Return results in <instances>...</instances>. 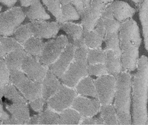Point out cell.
Segmentation results:
<instances>
[{"label":"cell","instance_id":"obj_1","mask_svg":"<svg viewBox=\"0 0 148 125\" xmlns=\"http://www.w3.org/2000/svg\"><path fill=\"white\" fill-rule=\"evenodd\" d=\"M132 124H148V57L141 56L133 76L132 88Z\"/></svg>","mask_w":148,"mask_h":125},{"label":"cell","instance_id":"obj_2","mask_svg":"<svg viewBox=\"0 0 148 125\" xmlns=\"http://www.w3.org/2000/svg\"><path fill=\"white\" fill-rule=\"evenodd\" d=\"M119 35L123 71H134L137 68L139 49L142 41L139 26L133 19H128L121 23Z\"/></svg>","mask_w":148,"mask_h":125},{"label":"cell","instance_id":"obj_3","mask_svg":"<svg viewBox=\"0 0 148 125\" xmlns=\"http://www.w3.org/2000/svg\"><path fill=\"white\" fill-rule=\"evenodd\" d=\"M132 79L128 72H121L116 76V87L114 106L116 110L119 124H132L131 97Z\"/></svg>","mask_w":148,"mask_h":125},{"label":"cell","instance_id":"obj_4","mask_svg":"<svg viewBox=\"0 0 148 125\" xmlns=\"http://www.w3.org/2000/svg\"><path fill=\"white\" fill-rule=\"evenodd\" d=\"M10 82L18 89L28 102L42 96V83L31 80L22 70H10Z\"/></svg>","mask_w":148,"mask_h":125},{"label":"cell","instance_id":"obj_5","mask_svg":"<svg viewBox=\"0 0 148 125\" xmlns=\"http://www.w3.org/2000/svg\"><path fill=\"white\" fill-rule=\"evenodd\" d=\"M26 15L20 6H14L0 15V33L3 36L10 37L25 20Z\"/></svg>","mask_w":148,"mask_h":125},{"label":"cell","instance_id":"obj_6","mask_svg":"<svg viewBox=\"0 0 148 125\" xmlns=\"http://www.w3.org/2000/svg\"><path fill=\"white\" fill-rule=\"evenodd\" d=\"M101 17L104 21L106 30L105 50H112L117 55L121 57V52L119 35L121 22L115 19L112 15H108Z\"/></svg>","mask_w":148,"mask_h":125},{"label":"cell","instance_id":"obj_7","mask_svg":"<svg viewBox=\"0 0 148 125\" xmlns=\"http://www.w3.org/2000/svg\"><path fill=\"white\" fill-rule=\"evenodd\" d=\"M94 81L97 94V100L101 105L112 104L114 99L116 77L113 75L106 74L98 77Z\"/></svg>","mask_w":148,"mask_h":125},{"label":"cell","instance_id":"obj_8","mask_svg":"<svg viewBox=\"0 0 148 125\" xmlns=\"http://www.w3.org/2000/svg\"><path fill=\"white\" fill-rule=\"evenodd\" d=\"M68 43V38L64 35L47 41L45 43L42 53L39 57L40 61L50 66L59 58Z\"/></svg>","mask_w":148,"mask_h":125},{"label":"cell","instance_id":"obj_9","mask_svg":"<svg viewBox=\"0 0 148 125\" xmlns=\"http://www.w3.org/2000/svg\"><path fill=\"white\" fill-rule=\"evenodd\" d=\"M77 95L75 88L62 84L59 91L47 102V105L51 110L59 113L71 107Z\"/></svg>","mask_w":148,"mask_h":125},{"label":"cell","instance_id":"obj_10","mask_svg":"<svg viewBox=\"0 0 148 125\" xmlns=\"http://www.w3.org/2000/svg\"><path fill=\"white\" fill-rule=\"evenodd\" d=\"M87 61L75 59L69 68L60 79L63 84L75 88L78 83L88 75Z\"/></svg>","mask_w":148,"mask_h":125},{"label":"cell","instance_id":"obj_11","mask_svg":"<svg viewBox=\"0 0 148 125\" xmlns=\"http://www.w3.org/2000/svg\"><path fill=\"white\" fill-rule=\"evenodd\" d=\"M49 66L40 61L39 57L27 55L22 63V71L34 81L42 83L45 78Z\"/></svg>","mask_w":148,"mask_h":125},{"label":"cell","instance_id":"obj_12","mask_svg":"<svg viewBox=\"0 0 148 125\" xmlns=\"http://www.w3.org/2000/svg\"><path fill=\"white\" fill-rule=\"evenodd\" d=\"M114 0H93L82 17V24L84 28L92 30L101 18L103 10Z\"/></svg>","mask_w":148,"mask_h":125},{"label":"cell","instance_id":"obj_13","mask_svg":"<svg viewBox=\"0 0 148 125\" xmlns=\"http://www.w3.org/2000/svg\"><path fill=\"white\" fill-rule=\"evenodd\" d=\"M29 24L33 36L41 39H49L56 37L60 30V23L57 21L47 22L43 20H33Z\"/></svg>","mask_w":148,"mask_h":125},{"label":"cell","instance_id":"obj_14","mask_svg":"<svg viewBox=\"0 0 148 125\" xmlns=\"http://www.w3.org/2000/svg\"><path fill=\"white\" fill-rule=\"evenodd\" d=\"M76 48L73 44L69 42L56 61L49 66V69L59 79L69 68L75 58Z\"/></svg>","mask_w":148,"mask_h":125},{"label":"cell","instance_id":"obj_15","mask_svg":"<svg viewBox=\"0 0 148 125\" xmlns=\"http://www.w3.org/2000/svg\"><path fill=\"white\" fill-rule=\"evenodd\" d=\"M101 107V104L97 98L93 100L79 95L76 96L71 107L75 108L82 116L94 117L99 113Z\"/></svg>","mask_w":148,"mask_h":125},{"label":"cell","instance_id":"obj_16","mask_svg":"<svg viewBox=\"0 0 148 125\" xmlns=\"http://www.w3.org/2000/svg\"><path fill=\"white\" fill-rule=\"evenodd\" d=\"M105 34L106 30L104 21L101 17L92 30H88L84 28L83 37L88 48L98 49L101 48L102 41L104 40Z\"/></svg>","mask_w":148,"mask_h":125},{"label":"cell","instance_id":"obj_17","mask_svg":"<svg viewBox=\"0 0 148 125\" xmlns=\"http://www.w3.org/2000/svg\"><path fill=\"white\" fill-rule=\"evenodd\" d=\"M115 19L120 22H123L128 19L132 18L136 14V9L122 1H113L106 6Z\"/></svg>","mask_w":148,"mask_h":125},{"label":"cell","instance_id":"obj_18","mask_svg":"<svg viewBox=\"0 0 148 125\" xmlns=\"http://www.w3.org/2000/svg\"><path fill=\"white\" fill-rule=\"evenodd\" d=\"M50 69L42 82V97L47 102L59 91L62 84Z\"/></svg>","mask_w":148,"mask_h":125},{"label":"cell","instance_id":"obj_19","mask_svg":"<svg viewBox=\"0 0 148 125\" xmlns=\"http://www.w3.org/2000/svg\"><path fill=\"white\" fill-rule=\"evenodd\" d=\"M6 108L21 124H26L29 119L30 113L27 103L6 104Z\"/></svg>","mask_w":148,"mask_h":125},{"label":"cell","instance_id":"obj_20","mask_svg":"<svg viewBox=\"0 0 148 125\" xmlns=\"http://www.w3.org/2000/svg\"><path fill=\"white\" fill-rule=\"evenodd\" d=\"M105 50V49H104ZM106 52V66L108 74L116 76L123 72L121 57L117 55L112 50H105Z\"/></svg>","mask_w":148,"mask_h":125},{"label":"cell","instance_id":"obj_21","mask_svg":"<svg viewBox=\"0 0 148 125\" xmlns=\"http://www.w3.org/2000/svg\"><path fill=\"white\" fill-rule=\"evenodd\" d=\"M24 12L26 17L31 21L49 20L50 16L47 14L45 9L40 2V0H35L28 7H25Z\"/></svg>","mask_w":148,"mask_h":125},{"label":"cell","instance_id":"obj_22","mask_svg":"<svg viewBox=\"0 0 148 125\" xmlns=\"http://www.w3.org/2000/svg\"><path fill=\"white\" fill-rule=\"evenodd\" d=\"M27 54L24 49H17L8 53L4 58L9 70H22V63Z\"/></svg>","mask_w":148,"mask_h":125},{"label":"cell","instance_id":"obj_23","mask_svg":"<svg viewBox=\"0 0 148 125\" xmlns=\"http://www.w3.org/2000/svg\"><path fill=\"white\" fill-rule=\"evenodd\" d=\"M77 93L82 96H88L97 99L95 81L89 75L85 77L80 81L75 87Z\"/></svg>","mask_w":148,"mask_h":125},{"label":"cell","instance_id":"obj_24","mask_svg":"<svg viewBox=\"0 0 148 125\" xmlns=\"http://www.w3.org/2000/svg\"><path fill=\"white\" fill-rule=\"evenodd\" d=\"M81 17V15L69 0L61 3L60 18L58 21L59 23L71 21H77Z\"/></svg>","mask_w":148,"mask_h":125},{"label":"cell","instance_id":"obj_25","mask_svg":"<svg viewBox=\"0 0 148 125\" xmlns=\"http://www.w3.org/2000/svg\"><path fill=\"white\" fill-rule=\"evenodd\" d=\"M0 89L1 98L4 97L8 100H10L12 103H27L28 101L18 92V89L11 82L3 88H0Z\"/></svg>","mask_w":148,"mask_h":125},{"label":"cell","instance_id":"obj_26","mask_svg":"<svg viewBox=\"0 0 148 125\" xmlns=\"http://www.w3.org/2000/svg\"><path fill=\"white\" fill-rule=\"evenodd\" d=\"M24 49L29 55L40 57L45 46L41 38L33 36L22 45Z\"/></svg>","mask_w":148,"mask_h":125},{"label":"cell","instance_id":"obj_27","mask_svg":"<svg viewBox=\"0 0 148 125\" xmlns=\"http://www.w3.org/2000/svg\"><path fill=\"white\" fill-rule=\"evenodd\" d=\"M0 44V54L1 57H5L8 53L12 51L24 49L23 46L14 38H10L6 36L1 37Z\"/></svg>","mask_w":148,"mask_h":125},{"label":"cell","instance_id":"obj_28","mask_svg":"<svg viewBox=\"0 0 148 125\" xmlns=\"http://www.w3.org/2000/svg\"><path fill=\"white\" fill-rule=\"evenodd\" d=\"M139 6V18L143 27L144 46L148 52V0H142Z\"/></svg>","mask_w":148,"mask_h":125},{"label":"cell","instance_id":"obj_29","mask_svg":"<svg viewBox=\"0 0 148 125\" xmlns=\"http://www.w3.org/2000/svg\"><path fill=\"white\" fill-rule=\"evenodd\" d=\"M100 116L104 119V125L119 124L116 110L113 105H101V110H100Z\"/></svg>","mask_w":148,"mask_h":125},{"label":"cell","instance_id":"obj_30","mask_svg":"<svg viewBox=\"0 0 148 125\" xmlns=\"http://www.w3.org/2000/svg\"><path fill=\"white\" fill-rule=\"evenodd\" d=\"M60 30L66 33L73 38V40L79 39L83 37L84 27L82 24L73 23L71 22H64L60 23Z\"/></svg>","mask_w":148,"mask_h":125},{"label":"cell","instance_id":"obj_31","mask_svg":"<svg viewBox=\"0 0 148 125\" xmlns=\"http://www.w3.org/2000/svg\"><path fill=\"white\" fill-rule=\"evenodd\" d=\"M40 114V125L62 124L59 113L51 110L47 105V108Z\"/></svg>","mask_w":148,"mask_h":125},{"label":"cell","instance_id":"obj_32","mask_svg":"<svg viewBox=\"0 0 148 125\" xmlns=\"http://www.w3.org/2000/svg\"><path fill=\"white\" fill-rule=\"evenodd\" d=\"M62 124H79L82 115L72 107L67 108L59 113Z\"/></svg>","mask_w":148,"mask_h":125},{"label":"cell","instance_id":"obj_33","mask_svg":"<svg viewBox=\"0 0 148 125\" xmlns=\"http://www.w3.org/2000/svg\"><path fill=\"white\" fill-rule=\"evenodd\" d=\"M106 61V52L105 50L101 48L98 49H88V63L90 65L93 64H105Z\"/></svg>","mask_w":148,"mask_h":125},{"label":"cell","instance_id":"obj_34","mask_svg":"<svg viewBox=\"0 0 148 125\" xmlns=\"http://www.w3.org/2000/svg\"><path fill=\"white\" fill-rule=\"evenodd\" d=\"M14 38L17 40L19 43L23 45L29 38L33 36L29 24L21 25L14 32Z\"/></svg>","mask_w":148,"mask_h":125},{"label":"cell","instance_id":"obj_35","mask_svg":"<svg viewBox=\"0 0 148 125\" xmlns=\"http://www.w3.org/2000/svg\"><path fill=\"white\" fill-rule=\"evenodd\" d=\"M48 10L56 18L58 22L60 18V6L61 3L68 0H42Z\"/></svg>","mask_w":148,"mask_h":125},{"label":"cell","instance_id":"obj_36","mask_svg":"<svg viewBox=\"0 0 148 125\" xmlns=\"http://www.w3.org/2000/svg\"><path fill=\"white\" fill-rule=\"evenodd\" d=\"M10 83V70L8 68L5 58L1 57L0 59V88Z\"/></svg>","mask_w":148,"mask_h":125},{"label":"cell","instance_id":"obj_37","mask_svg":"<svg viewBox=\"0 0 148 125\" xmlns=\"http://www.w3.org/2000/svg\"><path fill=\"white\" fill-rule=\"evenodd\" d=\"M88 75H94L96 77L108 74L106 65L102 63L93 64V65L88 64Z\"/></svg>","mask_w":148,"mask_h":125},{"label":"cell","instance_id":"obj_38","mask_svg":"<svg viewBox=\"0 0 148 125\" xmlns=\"http://www.w3.org/2000/svg\"><path fill=\"white\" fill-rule=\"evenodd\" d=\"M46 104L47 101L42 97L29 102V104L32 108V109L38 113H41L44 110V105Z\"/></svg>","mask_w":148,"mask_h":125},{"label":"cell","instance_id":"obj_39","mask_svg":"<svg viewBox=\"0 0 148 125\" xmlns=\"http://www.w3.org/2000/svg\"><path fill=\"white\" fill-rule=\"evenodd\" d=\"M69 1L75 6L82 17L85 10V0H69Z\"/></svg>","mask_w":148,"mask_h":125},{"label":"cell","instance_id":"obj_40","mask_svg":"<svg viewBox=\"0 0 148 125\" xmlns=\"http://www.w3.org/2000/svg\"><path fill=\"white\" fill-rule=\"evenodd\" d=\"M79 124L82 125H95L96 120L95 118L93 117H88L82 116L81 121H80Z\"/></svg>","mask_w":148,"mask_h":125},{"label":"cell","instance_id":"obj_41","mask_svg":"<svg viewBox=\"0 0 148 125\" xmlns=\"http://www.w3.org/2000/svg\"><path fill=\"white\" fill-rule=\"evenodd\" d=\"M10 117V116L6 113V112L4 110V108H3V102L1 101V106H0V123H2L3 121L8 119V118Z\"/></svg>","mask_w":148,"mask_h":125},{"label":"cell","instance_id":"obj_42","mask_svg":"<svg viewBox=\"0 0 148 125\" xmlns=\"http://www.w3.org/2000/svg\"><path fill=\"white\" fill-rule=\"evenodd\" d=\"M1 125H14V124H21L18 121L13 117L12 116H10L8 119L3 121L2 123H0Z\"/></svg>","mask_w":148,"mask_h":125},{"label":"cell","instance_id":"obj_43","mask_svg":"<svg viewBox=\"0 0 148 125\" xmlns=\"http://www.w3.org/2000/svg\"><path fill=\"white\" fill-rule=\"evenodd\" d=\"M40 123V114L34 115L33 117H30L26 124H39Z\"/></svg>","mask_w":148,"mask_h":125},{"label":"cell","instance_id":"obj_44","mask_svg":"<svg viewBox=\"0 0 148 125\" xmlns=\"http://www.w3.org/2000/svg\"><path fill=\"white\" fill-rule=\"evenodd\" d=\"M0 1L3 5L8 6V7H12L17 3V0H0Z\"/></svg>","mask_w":148,"mask_h":125},{"label":"cell","instance_id":"obj_45","mask_svg":"<svg viewBox=\"0 0 148 125\" xmlns=\"http://www.w3.org/2000/svg\"><path fill=\"white\" fill-rule=\"evenodd\" d=\"M35 0H19L21 3V5L23 7H28L31 5V4Z\"/></svg>","mask_w":148,"mask_h":125},{"label":"cell","instance_id":"obj_46","mask_svg":"<svg viewBox=\"0 0 148 125\" xmlns=\"http://www.w3.org/2000/svg\"><path fill=\"white\" fill-rule=\"evenodd\" d=\"M95 120H96V124L104 125V119H103V118L101 116H99L98 117H95Z\"/></svg>","mask_w":148,"mask_h":125},{"label":"cell","instance_id":"obj_47","mask_svg":"<svg viewBox=\"0 0 148 125\" xmlns=\"http://www.w3.org/2000/svg\"><path fill=\"white\" fill-rule=\"evenodd\" d=\"M93 0H85V9L87 8L88 6L90 5L91 3L92 2Z\"/></svg>","mask_w":148,"mask_h":125},{"label":"cell","instance_id":"obj_48","mask_svg":"<svg viewBox=\"0 0 148 125\" xmlns=\"http://www.w3.org/2000/svg\"><path fill=\"white\" fill-rule=\"evenodd\" d=\"M133 2H134L135 3H136V5H140V4L141 3V1H142V0H132Z\"/></svg>","mask_w":148,"mask_h":125}]
</instances>
